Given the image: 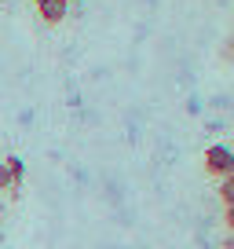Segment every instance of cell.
<instances>
[{"mask_svg": "<svg viewBox=\"0 0 234 249\" xmlns=\"http://www.w3.org/2000/svg\"><path fill=\"white\" fill-rule=\"evenodd\" d=\"M219 202H223V209H234V176H223L219 179Z\"/></svg>", "mask_w": 234, "mask_h": 249, "instance_id": "obj_4", "label": "cell"}, {"mask_svg": "<svg viewBox=\"0 0 234 249\" xmlns=\"http://www.w3.org/2000/svg\"><path fill=\"white\" fill-rule=\"evenodd\" d=\"M4 191H11V176H8V165L0 161V195H4Z\"/></svg>", "mask_w": 234, "mask_h": 249, "instance_id": "obj_5", "label": "cell"}, {"mask_svg": "<svg viewBox=\"0 0 234 249\" xmlns=\"http://www.w3.org/2000/svg\"><path fill=\"white\" fill-rule=\"evenodd\" d=\"M4 165H8V176H11V191H18L26 179V161L22 158H4Z\"/></svg>", "mask_w": 234, "mask_h": 249, "instance_id": "obj_3", "label": "cell"}, {"mask_svg": "<svg viewBox=\"0 0 234 249\" xmlns=\"http://www.w3.org/2000/svg\"><path fill=\"white\" fill-rule=\"evenodd\" d=\"M0 216H4V198H0Z\"/></svg>", "mask_w": 234, "mask_h": 249, "instance_id": "obj_6", "label": "cell"}, {"mask_svg": "<svg viewBox=\"0 0 234 249\" xmlns=\"http://www.w3.org/2000/svg\"><path fill=\"white\" fill-rule=\"evenodd\" d=\"M0 242H4V231H0Z\"/></svg>", "mask_w": 234, "mask_h": 249, "instance_id": "obj_7", "label": "cell"}, {"mask_svg": "<svg viewBox=\"0 0 234 249\" xmlns=\"http://www.w3.org/2000/svg\"><path fill=\"white\" fill-rule=\"evenodd\" d=\"M37 4V11H40V18H44L48 26H59L66 18V11H70V4L66 0H33Z\"/></svg>", "mask_w": 234, "mask_h": 249, "instance_id": "obj_2", "label": "cell"}, {"mask_svg": "<svg viewBox=\"0 0 234 249\" xmlns=\"http://www.w3.org/2000/svg\"><path fill=\"white\" fill-rule=\"evenodd\" d=\"M205 172L216 179L223 176H234V150L227 147V143H212V147H205V158H201Z\"/></svg>", "mask_w": 234, "mask_h": 249, "instance_id": "obj_1", "label": "cell"}]
</instances>
